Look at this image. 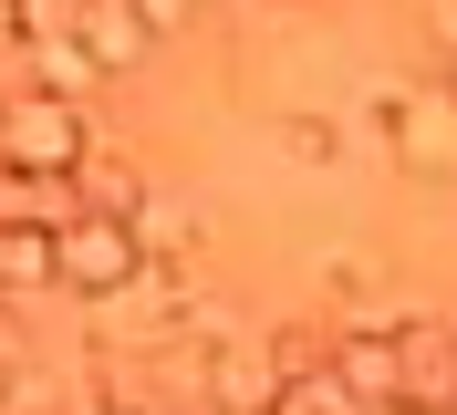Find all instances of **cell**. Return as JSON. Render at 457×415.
I'll return each mask as SVG.
<instances>
[{
	"label": "cell",
	"instance_id": "cell-1",
	"mask_svg": "<svg viewBox=\"0 0 457 415\" xmlns=\"http://www.w3.org/2000/svg\"><path fill=\"white\" fill-rule=\"evenodd\" d=\"M94 145V104L53 94V83H11L0 94V166L21 177H73V156Z\"/></svg>",
	"mask_w": 457,
	"mask_h": 415
},
{
	"label": "cell",
	"instance_id": "cell-2",
	"mask_svg": "<svg viewBox=\"0 0 457 415\" xmlns=\"http://www.w3.org/2000/svg\"><path fill=\"white\" fill-rule=\"evenodd\" d=\"M145 249H136V228L114 219V208H73V219H53V291H114V280L136 270Z\"/></svg>",
	"mask_w": 457,
	"mask_h": 415
},
{
	"label": "cell",
	"instance_id": "cell-3",
	"mask_svg": "<svg viewBox=\"0 0 457 415\" xmlns=\"http://www.w3.org/2000/svg\"><path fill=\"white\" fill-rule=\"evenodd\" d=\"M385 156L405 166V177H427V187H457V94L447 83H416V94H405V114L395 125H385Z\"/></svg>",
	"mask_w": 457,
	"mask_h": 415
},
{
	"label": "cell",
	"instance_id": "cell-4",
	"mask_svg": "<svg viewBox=\"0 0 457 415\" xmlns=\"http://www.w3.org/2000/svg\"><path fill=\"white\" fill-rule=\"evenodd\" d=\"M395 332V405H457V322H385Z\"/></svg>",
	"mask_w": 457,
	"mask_h": 415
},
{
	"label": "cell",
	"instance_id": "cell-5",
	"mask_svg": "<svg viewBox=\"0 0 457 415\" xmlns=\"http://www.w3.org/2000/svg\"><path fill=\"white\" fill-rule=\"evenodd\" d=\"M62 31H73V53H84L94 73H136V62L156 53V31H145L136 0H73V21H62Z\"/></svg>",
	"mask_w": 457,
	"mask_h": 415
},
{
	"label": "cell",
	"instance_id": "cell-6",
	"mask_svg": "<svg viewBox=\"0 0 457 415\" xmlns=\"http://www.w3.org/2000/svg\"><path fill=\"white\" fill-rule=\"evenodd\" d=\"M322 363H333L343 405H395V332L385 322H343L333 343H322Z\"/></svg>",
	"mask_w": 457,
	"mask_h": 415
},
{
	"label": "cell",
	"instance_id": "cell-7",
	"mask_svg": "<svg viewBox=\"0 0 457 415\" xmlns=\"http://www.w3.org/2000/svg\"><path fill=\"white\" fill-rule=\"evenodd\" d=\"M31 291H53V219L0 208V302H31Z\"/></svg>",
	"mask_w": 457,
	"mask_h": 415
},
{
	"label": "cell",
	"instance_id": "cell-8",
	"mask_svg": "<svg viewBox=\"0 0 457 415\" xmlns=\"http://www.w3.org/2000/svg\"><path fill=\"white\" fill-rule=\"evenodd\" d=\"M62 187H73V208H114V219H125V208L145 197V166H136V156H114V145L94 136L84 156H73V177H62Z\"/></svg>",
	"mask_w": 457,
	"mask_h": 415
},
{
	"label": "cell",
	"instance_id": "cell-9",
	"mask_svg": "<svg viewBox=\"0 0 457 415\" xmlns=\"http://www.w3.org/2000/svg\"><path fill=\"white\" fill-rule=\"evenodd\" d=\"M125 228H136V249H145V260H187V249L208 239V219H198V208H187V197H156V187L125 208Z\"/></svg>",
	"mask_w": 457,
	"mask_h": 415
},
{
	"label": "cell",
	"instance_id": "cell-10",
	"mask_svg": "<svg viewBox=\"0 0 457 415\" xmlns=\"http://www.w3.org/2000/svg\"><path fill=\"white\" fill-rule=\"evenodd\" d=\"M31 83H53V94H94V62L73 53V31H31Z\"/></svg>",
	"mask_w": 457,
	"mask_h": 415
},
{
	"label": "cell",
	"instance_id": "cell-11",
	"mask_svg": "<svg viewBox=\"0 0 457 415\" xmlns=\"http://www.w3.org/2000/svg\"><path fill=\"white\" fill-rule=\"evenodd\" d=\"M281 145H291L302 166H343V156H353V125H333V114H291Z\"/></svg>",
	"mask_w": 457,
	"mask_h": 415
},
{
	"label": "cell",
	"instance_id": "cell-12",
	"mask_svg": "<svg viewBox=\"0 0 457 415\" xmlns=\"http://www.w3.org/2000/svg\"><path fill=\"white\" fill-rule=\"evenodd\" d=\"M405 94H416V83H395V73H385V83H374V94H364V125H374V136H385V125H395V114H405Z\"/></svg>",
	"mask_w": 457,
	"mask_h": 415
},
{
	"label": "cell",
	"instance_id": "cell-13",
	"mask_svg": "<svg viewBox=\"0 0 457 415\" xmlns=\"http://www.w3.org/2000/svg\"><path fill=\"white\" fill-rule=\"evenodd\" d=\"M136 11H145V31H156V42H167V31H187V21H198V0H136Z\"/></svg>",
	"mask_w": 457,
	"mask_h": 415
},
{
	"label": "cell",
	"instance_id": "cell-14",
	"mask_svg": "<svg viewBox=\"0 0 457 415\" xmlns=\"http://www.w3.org/2000/svg\"><path fill=\"white\" fill-rule=\"evenodd\" d=\"M21 31H31V11H21V0H0V62H21Z\"/></svg>",
	"mask_w": 457,
	"mask_h": 415
},
{
	"label": "cell",
	"instance_id": "cell-15",
	"mask_svg": "<svg viewBox=\"0 0 457 415\" xmlns=\"http://www.w3.org/2000/svg\"><path fill=\"white\" fill-rule=\"evenodd\" d=\"M436 21H447V31H457V0H436Z\"/></svg>",
	"mask_w": 457,
	"mask_h": 415
},
{
	"label": "cell",
	"instance_id": "cell-16",
	"mask_svg": "<svg viewBox=\"0 0 457 415\" xmlns=\"http://www.w3.org/2000/svg\"><path fill=\"white\" fill-rule=\"evenodd\" d=\"M447 94H457V62H447Z\"/></svg>",
	"mask_w": 457,
	"mask_h": 415
}]
</instances>
